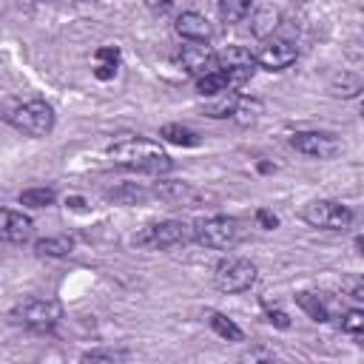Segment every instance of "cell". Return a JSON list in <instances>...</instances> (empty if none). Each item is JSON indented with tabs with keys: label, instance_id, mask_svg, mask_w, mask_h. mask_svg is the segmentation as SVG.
Returning a JSON list of instances; mask_svg holds the SVG:
<instances>
[{
	"label": "cell",
	"instance_id": "14",
	"mask_svg": "<svg viewBox=\"0 0 364 364\" xmlns=\"http://www.w3.org/2000/svg\"><path fill=\"white\" fill-rule=\"evenodd\" d=\"M31 230H34V225H31L28 216H23L17 210H3V228H0V233H3L6 242L23 245V242L31 239Z\"/></svg>",
	"mask_w": 364,
	"mask_h": 364
},
{
	"label": "cell",
	"instance_id": "24",
	"mask_svg": "<svg viewBox=\"0 0 364 364\" xmlns=\"http://www.w3.org/2000/svg\"><path fill=\"white\" fill-rule=\"evenodd\" d=\"M57 193L51 188H26L20 191V205H28V208H48L54 205Z\"/></svg>",
	"mask_w": 364,
	"mask_h": 364
},
{
	"label": "cell",
	"instance_id": "3",
	"mask_svg": "<svg viewBox=\"0 0 364 364\" xmlns=\"http://www.w3.org/2000/svg\"><path fill=\"white\" fill-rule=\"evenodd\" d=\"M11 318L20 327H26V330L48 333V330H54L60 324L63 307L54 299H26V301H20V304L11 307Z\"/></svg>",
	"mask_w": 364,
	"mask_h": 364
},
{
	"label": "cell",
	"instance_id": "32",
	"mask_svg": "<svg viewBox=\"0 0 364 364\" xmlns=\"http://www.w3.org/2000/svg\"><path fill=\"white\" fill-rule=\"evenodd\" d=\"M347 290H350V296H353L355 301H364V276H361V279H353V282L347 284Z\"/></svg>",
	"mask_w": 364,
	"mask_h": 364
},
{
	"label": "cell",
	"instance_id": "15",
	"mask_svg": "<svg viewBox=\"0 0 364 364\" xmlns=\"http://www.w3.org/2000/svg\"><path fill=\"white\" fill-rule=\"evenodd\" d=\"M37 256H48V259H63L74 250V239L71 236H46L34 242Z\"/></svg>",
	"mask_w": 364,
	"mask_h": 364
},
{
	"label": "cell",
	"instance_id": "20",
	"mask_svg": "<svg viewBox=\"0 0 364 364\" xmlns=\"http://www.w3.org/2000/svg\"><path fill=\"white\" fill-rule=\"evenodd\" d=\"M250 11H253V0H219V17L228 26L242 23Z\"/></svg>",
	"mask_w": 364,
	"mask_h": 364
},
{
	"label": "cell",
	"instance_id": "5",
	"mask_svg": "<svg viewBox=\"0 0 364 364\" xmlns=\"http://www.w3.org/2000/svg\"><path fill=\"white\" fill-rule=\"evenodd\" d=\"M213 284L222 293H245L256 284V264L242 256H228L213 270Z\"/></svg>",
	"mask_w": 364,
	"mask_h": 364
},
{
	"label": "cell",
	"instance_id": "6",
	"mask_svg": "<svg viewBox=\"0 0 364 364\" xmlns=\"http://www.w3.org/2000/svg\"><path fill=\"white\" fill-rule=\"evenodd\" d=\"M188 239H193V228H188L179 219H165V222L148 225L142 233H136L134 236V245L151 247V250H168V247L185 245Z\"/></svg>",
	"mask_w": 364,
	"mask_h": 364
},
{
	"label": "cell",
	"instance_id": "13",
	"mask_svg": "<svg viewBox=\"0 0 364 364\" xmlns=\"http://www.w3.org/2000/svg\"><path fill=\"white\" fill-rule=\"evenodd\" d=\"M173 28H176V34H179L182 40L208 43V40L213 37V26H210V20H208L205 14H199V11H182V14L176 17Z\"/></svg>",
	"mask_w": 364,
	"mask_h": 364
},
{
	"label": "cell",
	"instance_id": "27",
	"mask_svg": "<svg viewBox=\"0 0 364 364\" xmlns=\"http://www.w3.org/2000/svg\"><path fill=\"white\" fill-rule=\"evenodd\" d=\"M341 330L350 336H364V310H347L341 318Z\"/></svg>",
	"mask_w": 364,
	"mask_h": 364
},
{
	"label": "cell",
	"instance_id": "2",
	"mask_svg": "<svg viewBox=\"0 0 364 364\" xmlns=\"http://www.w3.org/2000/svg\"><path fill=\"white\" fill-rule=\"evenodd\" d=\"M245 230L233 216H208L193 225V242L208 250H230L242 242Z\"/></svg>",
	"mask_w": 364,
	"mask_h": 364
},
{
	"label": "cell",
	"instance_id": "12",
	"mask_svg": "<svg viewBox=\"0 0 364 364\" xmlns=\"http://www.w3.org/2000/svg\"><path fill=\"white\" fill-rule=\"evenodd\" d=\"M154 196H159L162 202H171V205H188L193 208L199 202V191L188 182H179V179H159L151 191Z\"/></svg>",
	"mask_w": 364,
	"mask_h": 364
},
{
	"label": "cell",
	"instance_id": "30",
	"mask_svg": "<svg viewBox=\"0 0 364 364\" xmlns=\"http://www.w3.org/2000/svg\"><path fill=\"white\" fill-rule=\"evenodd\" d=\"M256 222H259L262 228H267V230H273V228L279 225V219H276L270 210H264V208H262V210H256Z\"/></svg>",
	"mask_w": 364,
	"mask_h": 364
},
{
	"label": "cell",
	"instance_id": "17",
	"mask_svg": "<svg viewBox=\"0 0 364 364\" xmlns=\"http://www.w3.org/2000/svg\"><path fill=\"white\" fill-rule=\"evenodd\" d=\"M364 91V80L358 77V74H336L333 80H330V94L333 97H344V100H350V97H358Z\"/></svg>",
	"mask_w": 364,
	"mask_h": 364
},
{
	"label": "cell",
	"instance_id": "28",
	"mask_svg": "<svg viewBox=\"0 0 364 364\" xmlns=\"http://www.w3.org/2000/svg\"><path fill=\"white\" fill-rule=\"evenodd\" d=\"M128 353H119V350H91V353H82V361H105V364H114V361H125Z\"/></svg>",
	"mask_w": 364,
	"mask_h": 364
},
{
	"label": "cell",
	"instance_id": "22",
	"mask_svg": "<svg viewBox=\"0 0 364 364\" xmlns=\"http://www.w3.org/2000/svg\"><path fill=\"white\" fill-rule=\"evenodd\" d=\"M148 196H151V193H148L145 188L134 185V182H128V185H119V188L108 191V199H111V202H117V205H139V202H145Z\"/></svg>",
	"mask_w": 364,
	"mask_h": 364
},
{
	"label": "cell",
	"instance_id": "29",
	"mask_svg": "<svg viewBox=\"0 0 364 364\" xmlns=\"http://www.w3.org/2000/svg\"><path fill=\"white\" fill-rule=\"evenodd\" d=\"M97 63H102V65H119V51L114 48V46H102V48H97Z\"/></svg>",
	"mask_w": 364,
	"mask_h": 364
},
{
	"label": "cell",
	"instance_id": "34",
	"mask_svg": "<svg viewBox=\"0 0 364 364\" xmlns=\"http://www.w3.org/2000/svg\"><path fill=\"white\" fill-rule=\"evenodd\" d=\"M142 3H145L151 11H165V9H168L173 0H142Z\"/></svg>",
	"mask_w": 364,
	"mask_h": 364
},
{
	"label": "cell",
	"instance_id": "4",
	"mask_svg": "<svg viewBox=\"0 0 364 364\" xmlns=\"http://www.w3.org/2000/svg\"><path fill=\"white\" fill-rule=\"evenodd\" d=\"M9 125L26 136H46L54 128V108L46 100H28L11 108Z\"/></svg>",
	"mask_w": 364,
	"mask_h": 364
},
{
	"label": "cell",
	"instance_id": "9",
	"mask_svg": "<svg viewBox=\"0 0 364 364\" xmlns=\"http://www.w3.org/2000/svg\"><path fill=\"white\" fill-rule=\"evenodd\" d=\"M296 57H299V48L287 37H264L256 51V63L267 71H284L296 63Z\"/></svg>",
	"mask_w": 364,
	"mask_h": 364
},
{
	"label": "cell",
	"instance_id": "19",
	"mask_svg": "<svg viewBox=\"0 0 364 364\" xmlns=\"http://www.w3.org/2000/svg\"><path fill=\"white\" fill-rule=\"evenodd\" d=\"M159 136H162L165 142H171V145H185V148L199 145L196 131H191V128H185V125H179V122H168V125H162V128H159Z\"/></svg>",
	"mask_w": 364,
	"mask_h": 364
},
{
	"label": "cell",
	"instance_id": "18",
	"mask_svg": "<svg viewBox=\"0 0 364 364\" xmlns=\"http://www.w3.org/2000/svg\"><path fill=\"white\" fill-rule=\"evenodd\" d=\"M239 100H242V97H239L236 91L213 94V102H208V105H205V114H208V117H213V119H219V117H233V111H236Z\"/></svg>",
	"mask_w": 364,
	"mask_h": 364
},
{
	"label": "cell",
	"instance_id": "7",
	"mask_svg": "<svg viewBox=\"0 0 364 364\" xmlns=\"http://www.w3.org/2000/svg\"><path fill=\"white\" fill-rule=\"evenodd\" d=\"M301 219L318 230H344L353 222V210L341 202H333V199H316V202L304 205Z\"/></svg>",
	"mask_w": 364,
	"mask_h": 364
},
{
	"label": "cell",
	"instance_id": "33",
	"mask_svg": "<svg viewBox=\"0 0 364 364\" xmlns=\"http://www.w3.org/2000/svg\"><path fill=\"white\" fill-rule=\"evenodd\" d=\"M94 74H97L100 80H111V77L117 74V68H114V65H102V63H97V68H94Z\"/></svg>",
	"mask_w": 364,
	"mask_h": 364
},
{
	"label": "cell",
	"instance_id": "36",
	"mask_svg": "<svg viewBox=\"0 0 364 364\" xmlns=\"http://www.w3.org/2000/svg\"><path fill=\"white\" fill-rule=\"evenodd\" d=\"M355 247H358V253L364 256V236H358V239H355Z\"/></svg>",
	"mask_w": 364,
	"mask_h": 364
},
{
	"label": "cell",
	"instance_id": "8",
	"mask_svg": "<svg viewBox=\"0 0 364 364\" xmlns=\"http://www.w3.org/2000/svg\"><path fill=\"white\" fill-rule=\"evenodd\" d=\"M256 54L245 46H228L225 51L216 54V68H222L230 77V85H242L253 77L256 71Z\"/></svg>",
	"mask_w": 364,
	"mask_h": 364
},
{
	"label": "cell",
	"instance_id": "21",
	"mask_svg": "<svg viewBox=\"0 0 364 364\" xmlns=\"http://www.w3.org/2000/svg\"><path fill=\"white\" fill-rule=\"evenodd\" d=\"M208 324H210V330L216 333V336H222L225 341H242L245 338V333H242V327L233 321V318H228V316H222V313H210V318H208Z\"/></svg>",
	"mask_w": 364,
	"mask_h": 364
},
{
	"label": "cell",
	"instance_id": "35",
	"mask_svg": "<svg viewBox=\"0 0 364 364\" xmlns=\"http://www.w3.org/2000/svg\"><path fill=\"white\" fill-rule=\"evenodd\" d=\"M68 202H71V208H77V210H82V199H77V196H74V199H68Z\"/></svg>",
	"mask_w": 364,
	"mask_h": 364
},
{
	"label": "cell",
	"instance_id": "23",
	"mask_svg": "<svg viewBox=\"0 0 364 364\" xmlns=\"http://www.w3.org/2000/svg\"><path fill=\"white\" fill-rule=\"evenodd\" d=\"M296 304H299L313 321H327V318H330L327 304H324L321 296H316V293H296Z\"/></svg>",
	"mask_w": 364,
	"mask_h": 364
},
{
	"label": "cell",
	"instance_id": "10",
	"mask_svg": "<svg viewBox=\"0 0 364 364\" xmlns=\"http://www.w3.org/2000/svg\"><path fill=\"white\" fill-rule=\"evenodd\" d=\"M290 145L304 154V156H313V159H330L341 151V142L327 134V131H296L290 136Z\"/></svg>",
	"mask_w": 364,
	"mask_h": 364
},
{
	"label": "cell",
	"instance_id": "31",
	"mask_svg": "<svg viewBox=\"0 0 364 364\" xmlns=\"http://www.w3.org/2000/svg\"><path fill=\"white\" fill-rule=\"evenodd\" d=\"M264 316H267V321H270V324H276V327H282V330H287V327H290V318H287L282 310H267Z\"/></svg>",
	"mask_w": 364,
	"mask_h": 364
},
{
	"label": "cell",
	"instance_id": "25",
	"mask_svg": "<svg viewBox=\"0 0 364 364\" xmlns=\"http://www.w3.org/2000/svg\"><path fill=\"white\" fill-rule=\"evenodd\" d=\"M279 26V11L276 9H262V11H256L253 14V34L256 37H267V34H273V28Z\"/></svg>",
	"mask_w": 364,
	"mask_h": 364
},
{
	"label": "cell",
	"instance_id": "16",
	"mask_svg": "<svg viewBox=\"0 0 364 364\" xmlns=\"http://www.w3.org/2000/svg\"><path fill=\"white\" fill-rule=\"evenodd\" d=\"M230 88H233V85H230V77H228L222 68H213V71L196 77V91H199L202 97H213V94L230 91Z\"/></svg>",
	"mask_w": 364,
	"mask_h": 364
},
{
	"label": "cell",
	"instance_id": "1",
	"mask_svg": "<svg viewBox=\"0 0 364 364\" xmlns=\"http://www.w3.org/2000/svg\"><path fill=\"white\" fill-rule=\"evenodd\" d=\"M108 156L114 159V165L134 171V173H151V176H162L171 171V156L159 148V142L142 139V136H122L117 142L108 145Z\"/></svg>",
	"mask_w": 364,
	"mask_h": 364
},
{
	"label": "cell",
	"instance_id": "37",
	"mask_svg": "<svg viewBox=\"0 0 364 364\" xmlns=\"http://www.w3.org/2000/svg\"><path fill=\"white\" fill-rule=\"evenodd\" d=\"M358 344H361V350H364V336H358Z\"/></svg>",
	"mask_w": 364,
	"mask_h": 364
},
{
	"label": "cell",
	"instance_id": "26",
	"mask_svg": "<svg viewBox=\"0 0 364 364\" xmlns=\"http://www.w3.org/2000/svg\"><path fill=\"white\" fill-rule=\"evenodd\" d=\"M259 111H262V105H259L256 100H239V105H236V111H233V119H236L239 125H250V122H256Z\"/></svg>",
	"mask_w": 364,
	"mask_h": 364
},
{
	"label": "cell",
	"instance_id": "11",
	"mask_svg": "<svg viewBox=\"0 0 364 364\" xmlns=\"http://www.w3.org/2000/svg\"><path fill=\"white\" fill-rule=\"evenodd\" d=\"M179 63L188 74L202 77L208 71L216 68V54L208 43H196V40H185V46L179 48Z\"/></svg>",
	"mask_w": 364,
	"mask_h": 364
}]
</instances>
